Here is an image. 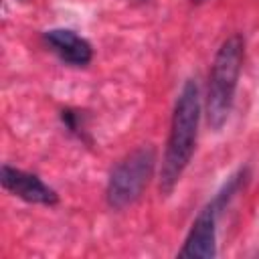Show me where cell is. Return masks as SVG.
<instances>
[{
	"mask_svg": "<svg viewBox=\"0 0 259 259\" xmlns=\"http://www.w3.org/2000/svg\"><path fill=\"white\" fill-rule=\"evenodd\" d=\"M221 208L217 206V202L210 198L194 217L184 245L178 251V257H200V259H210L217 257V221L221 217Z\"/></svg>",
	"mask_w": 259,
	"mask_h": 259,
	"instance_id": "cell-4",
	"label": "cell"
},
{
	"mask_svg": "<svg viewBox=\"0 0 259 259\" xmlns=\"http://www.w3.org/2000/svg\"><path fill=\"white\" fill-rule=\"evenodd\" d=\"M61 123H63L65 130H67L71 136H75L79 142L91 144V138H89V134H87V115H85V111L67 107V109L61 111Z\"/></svg>",
	"mask_w": 259,
	"mask_h": 259,
	"instance_id": "cell-7",
	"label": "cell"
},
{
	"mask_svg": "<svg viewBox=\"0 0 259 259\" xmlns=\"http://www.w3.org/2000/svg\"><path fill=\"white\" fill-rule=\"evenodd\" d=\"M156 168L154 146H140L121 158L109 172L105 186V202L113 210L132 206L146 190Z\"/></svg>",
	"mask_w": 259,
	"mask_h": 259,
	"instance_id": "cell-3",
	"label": "cell"
},
{
	"mask_svg": "<svg viewBox=\"0 0 259 259\" xmlns=\"http://www.w3.org/2000/svg\"><path fill=\"white\" fill-rule=\"evenodd\" d=\"M202 115V99H200V87L196 79H186L176 95L172 119H170V132L162 156L160 166V192L164 196L172 194L176 184L180 182L184 170L188 168L196 140H198V125Z\"/></svg>",
	"mask_w": 259,
	"mask_h": 259,
	"instance_id": "cell-1",
	"label": "cell"
},
{
	"mask_svg": "<svg viewBox=\"0 0 259 259\" xmlns=\"http://www.w3.org/2000/svg\"><path fill=\"white\" fill-rule=\"evenodd\" d=\"M245 61V38L235 32L227 36L214 53L210 71H208V87H206V123L219 132L233 109L235 93L239 85V77Z\"/></svg>",
	"mask_w": 259,
	"mask_h": 259,
	"instance_id": "cell-2",
	"label": "cell"
},
{
	"mask_svg": "<svg viewBox=\"0 0 259 259\" xmlns=\"http://www.w3.org/2000/svg\"><path fill=\"white\" fill-rule=\"evenodd\" d=\"M194 4H202V2H206V0H192Z\"/></svg>",
	"mask_w": 259,
	"mask_h": 259,
	"instance_id": "cell-8",
	"label": "cell"
},
{
	"mask_svg": "<svg viewBox=\"0 0 259 259\" xmlns=\"http://www.w3.org/2000/svg\"><path fill=\"white\" fill-rule=\"evenodd\" d=\"M0 182L6 192L12 196L30 202V204H42V206H55L59 202V194L53 186H49L40 176L14 168L10 164H2L0 168Z\"/></svg>",
	"mask_w": 259,
	"mask_h": 259,
	"instance_id": "cell-5",
	"label": "cell"
},
{
	"mask_svg": "<svg viewBox=\"0 0 259 259\" xmlns=\"http://www.w3.org/2000/svg\"><path fill=\"white\" fill-rule=\"evenodd\" d=\"M45 47L69 67H87L93 61L91 42L71 28H49L42 32Z\"/></svg>",
	"mask_w": 259,
	"mask_h": 259,
	"instance_id": "cell-6",
	"label": "cell"
}]
</instances>
